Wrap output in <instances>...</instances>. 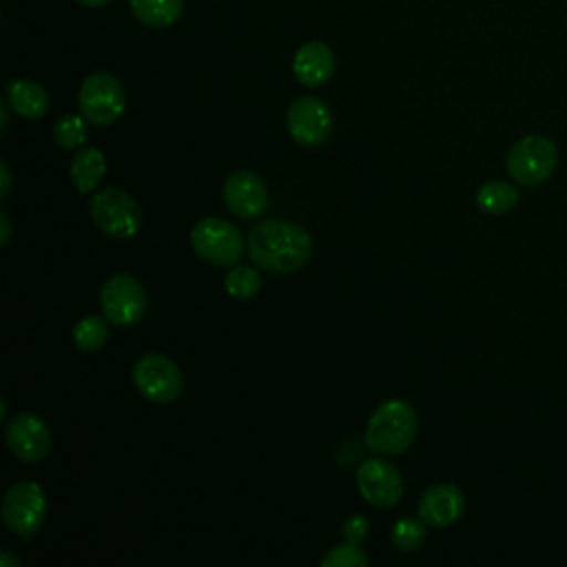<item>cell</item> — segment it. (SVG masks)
Wrapping results in <instances>:
<instances>
[{
	"mask_svg": "<svg viewBox=\"0 0 567 567\" xmlns=\"http://www.w3.org/2000/svg\"><path fill=\"white\" fill-rule=\"evenodd\" d=\"M248 255L255 266L275 275H288L310 259L312 239L295 221L264 219L248 233Z\"/></svg>",
	"mask_w": 567,
	"mask_h": 567,
	"instance_id": "cell-1",
	"label": "cell"
},
{
	"mask_svg": "<svg viewBox=\"0 0 567 567\" xmlns=\"http://www.w3.org/2000/svg\"><path fill=\"white\" fill-rule=\"evenodd\" d=\"M416 412L408 401L392 399L381 403L368 419L363 443L377 454H403L416 436Z\"/></svg>",
	"mask_w": 567,
	"mask_h": 567,
	"instance_id": "cell-2",
	"label": "cell"
},
{
	"mask_svg": "<svg viewBox=\"0 0 567 567\" xmlns=\"http://www.w3.org/2000/svg\"><path fill=\"white\" fill-rule=\"evenodd\" d=\"M2 523L20 538L40 532L47 516V496L35 481H16L7 487L0 505Z\"/></svg>",
	"mask_w": 567,
	"mask_h": 567,
	"instance_id": "cell-3",
	"label": "cell"
},
{
	"mask_svg": "<svg viewBox=\"0 0 567 567\" xmlns=\"http://www.w3.org/2000/svg\"><path fill=\"white\" fill-rule=\"evenodd\" d=\"M507 173L523 186H538L551 177L558 164V148L545 135H525L507 153Z\"/></svg>",
	"mask_w": 567,
	"mask_h": 567,
	"instance_id": "cell-4",
	"label": "cell"
},
{
	"mask_svg": "<svg viewBox=\"0 0 567 567\" xmlns=\"http://www.w3.org/2000/svg\"><path fill=\"white\" fill-rule=\"evenodd\" d=\"M190 246L215 266H235L246 248L237 226L221 217H204L190 228Z\"/></svg>",
	"mask_w": 567,
	"mask_h": 567,
	"instance_id": "cell-5",
	"label": "cell"
},
{
	"mask_svg": "<svg viewBox=\"0 0 567 567\" xmlns=\"http://www.w3.org/2000/svg\"><path fill=\"white\" fill-rule=\"evenodd\" d=\"M91 219L95 226L115 239H128L140 230L142 208L122 188H104L91 197Z\"/></svg>",
	"mask_w": 567,
	"mask_h": 567,
	"instance_id": "cell-6",
	"label": "cell"
},
{
	"mask_svg": "<svg viewBox=\"0 0 567 567\" xmlns=\"http://www.w3.org/2000/svg\"><path fill=\"white\" fill-rule=\"evenodd\" d=\"M126 95L120 80L106 71L89 73L80 86V113L89 124L109 126L124 113Z\"/></svg>",
	"mask_w": 567,
	"mask_h": 567,
	"instance_id": "cell-7",
	"label": "cell"
},
{
	"mask_svg": "<svg viewBox=\"0 0 567 567\" xmlns=\"http://www.w3.org/2000/svg\"><path fill=\"white\" fill-rule=\"evenodd\" d=\"M133 385L137 388V392L159 405L173 403L175 399H179L182 390H184V379H182V370L177 368V363L164 354L157 352H148L144 354L135 365H133Z\"/></svg>",
	"mask_w": 567,
	"mask_h": 567,
	"instance_id": "cell-8",
	"label": "cell"
},
{
	"mask_svg": "<svg viewBox=\"0 0 567 567\" xmlns=\"http://www.w3.org/2000/svg\"><path fill=\"white\" fill-rule=\"evenodd\" d=\"M100 306L109 323L133 326L146 312V292L133 275L117 272L102 284Z\"/></svg>",
	"mask_w": 567,
	"mask_h": 567,
	"instance_id": "cell-9",
	"label": "cell"
},
{
	"mask_svg": "<svg viewBox=\"0 0 567 567\" xmlns=\"http://www.w3.org/2000/svg\"><path fill=\"white\" fill-rule=\"evenodd\" d=\"M286 126L297 144L315 148L326 144L332 133V111L323 100L301 95L288 106Z\"/></svg>",
	"mask_w": 567,
	"mask_h": 567,
	"instance_id": "cell-10",
	"label": "cell"
},
{
	"mask_svg": "<svg viewBox=\"0 0 567 567\" xmlns=\"http://www.w3.org/2000/svg\"><path fill=\"white\" fill-rule=\"evenodd\" d=\"M4 439L11 454L24 463L42 461L53 445L49 425L31 412H20L11 416L4 427Z\"/></svg>",
	"mask_w": 567,
	"mask_h": 567,
	"instance_id": "cell-11",
	"label": "cell"
},
{
	"mask_svg": "<svg viewBox=\"0 0 567 567\" xmlns=\"http://www.w3.org/2000/svg\"><path fill=\"white\" fill-rule=\"evenodd\" d=\"M357 487L372 507H394L403 496V478L399 470L383 458H368L357 467Z\"/></svg>",
	"mask_w": 567,
	"mask_h": 567,
	"instance_id": "cell-12",
	"label": "cell"
},
{
	"mask_svg": "<svg viewBox=\"0 0 567 567\" xmlns=\"http://www.w3.org/2000/svg\"><path fill=\"white\" fill-rule=\"evenodd\" d=\"M221 197L226 208L241 219L259 217L268 206L266 182L252 171H237L228 175Z\"/></svg>",
	"mask_w": 567,
	"mask_h": 567,
	"instance_id": "cell-13",
	"label": "cell"
},
{
	"mask_svg": "<svg viewBox=\"0 0 567 567\" xmlns=\"http://www.w3.org/2000/svg\"><path fill=\"white\" fill-rule=\"evenodd\" d=\"M465 512V496L452 483H436L419 498V518L430 527H450Z\"/></svg>",
	"mask_w": 567,
	"mask_h": 567,
	"instance_id": "cell-14",
	"label": "cell"
},
{
	"mask_svg": "<svg viewBox=\"0 0 567 567\" xmlns=\"http://www.w3.org/2000/svg\"><path fill=\"white\" fill-rule=\"evenodd\" d=\"M334 53L326 42H306L292 58V73L303 86H323L334 73Z\"/></svg>",
	"mask_w": 567,
	"mask_h": 567,
	"instance_id": "cell-15",
	"label": "cell"
},
{
	"mask_svg": "<svg viewBox=\"0 0 567 567\" xmlns=\"http://www.w3.org/2000/svg\"><path fill=\"white\" fill-rule=\"evenodd\" d=\"M4 100L13 113L27 120H38L49 111V93L33 80H11L7 84Z\"/></svg>",
	"mask_w": 567,
	"mask_h": 567,
	"instance_id": "cell-16",
	"label": "cell"
},
{
	"mask_svg": "<svg viewBox=\"0 0 567 567\" xmlns=\"http://www.w3.org/2000/svg\"><path fill=\"white\" fill-rule=\"evenodd\" d=\"M69 173L78 193H91L106 173V157L100 148H93V146L80 148L71 159Z\"/></svg>",
	"mask_w": 567,
	"mask_h": 567,
	"instance_id": "cell-17",
	"label": "cell"
},
{
	"mask_svg": "<svg viewBox=\"0 0 567 567\" xmlns=\"http://www.w3.org/2000/svg\"><path fill=\"white\" fill-rule=\"evenodd\" d=\"M133 16L153 29L171 27L184 11V0H128Z\"/></svg>",
	"mask_w": 567,
	"mask_h": 567,
	"instance_id": "cell-18",
	"label": "cell"
},
{
	"mask_svg": "<svg viewBox=\"0 0 567 567\" xmlns=\"http://www.w3.org/2000/svg\"><path fill=\"white\" fill-rule=\"evenodd\" d=\"M518 202V190L505 179H489L476 193V204L487 215H505Z\"/></svg>",
	"mask_w": 567,
	"mask_h": 567,
	"instance_id": "cell-19",
	"label": "cell"
},
{
	"mask_svg": "<svg viewBox=\"0 0 567 567\" xmlns=\"http://www.w3.org/2000/svg\"><path fill=\"white\" fill-rule=\"evenodd\" d=\"M71 339L75 343V348L80 352H97L102 350V346L109 341V319L106 317H97V315H89L82 317L73 330H71Z\"/></svg>",
	"mask_w": 567,
	"mask_h": 567,
	"instance_id": "cell-20",
	"label": "cell"
},
{
	"mask_svg": "<svg viewBox=\"0 0 567 567\" xmlns=\"http://www.w3.org/2000/svg\"><path fill=\"white\" fill-rule=\"evenodd\" d=\"M261 275L252 266H235L224 279V288L235 299H252L261 290Z\"/></svg>",
	"mask_w": 567,
	"mask_h": 567,
	"instance_id": "cell-21",
	"label": "cell"
},
{
	"mask_svg": "<svg viewBox=\"0 0 567 567\" xmlns=\"http://www.w3.org/2000/svg\"><path fill=\"white\" fill-rule=\"evenodd\" d=\"M53 142L60 148H78L86 142V117L84 115H75V113H66L62 117L55 120L53 124Z\"/></svg>",
	"mask_w": 567,
	"mask_h": 567,
	"instance_id": "cell-22",
	"label": "cell"
},
{
	"mask_svg": "<svg viewBox=\"0 0 567 567\" xmlns=\"http://www.w3.org/2000/svg\"><path fill=\"white\" fill-rule=\"evenodd\" d=\"M425 523L421 518H401L390 532V540L399 551H416L425 543Z\"/></svg>",
	"mask_w": 567,
	"mask_h": 567,
	"instance_id": "cell-23",
	"label": "cell"
},
{
	"mask_svg": "<svg viewBox=\"0 0 567 567\" xmlns=\"http://www.w3.org/2000/svg\"><path fill=\"white\" fill-rule=\"evenodd\" d=\"M368 556L359 545H339L328 549V554L321 558V567H365Z\"/></svg>",
	"mask_w": 567,
	"mask_h": 567,
	"instance_id": "cell-24",
	"label": "cell"
},
{
	"mask_svg": "<svg viewBox=\"0 0 567 567\" xmlns=\"http://www.w3.org/2000/svg\"><path fill=\"white\" fill-rule=\"evenodd\" d=\"M368 532H370V520L361 514H352L346 518L343 523V529H341V536L346 543L350 545H359L368 538Z\"/></svg>",
	"mask_w": 567,
	"mask_h": 567,
	"instance_id": "cell-25",
	"label": "cell"
},
{
	"mask_svg": "<svg viewBox=\"0 0 567 567\" xmlns=\"http://www.w3.org/2000/svg\"><path fill=\"white\" fill-rule=\"evenodd\" d=\"M0 171H2V190H0V199H7L9 186H11V173H9V164H7L4 159L0 162Z\"/></svg>",
	"mask_w": 567,
	"mask_h": 567,
	"instance_id": "cell-26",
	"label": "cell"
},
{
	"mask_svg": "<svg viewBox=\"0 0 567 567\" xmlns=\"http://www.w3.org/2000/svg\"><path fill=\"white\" fill-rule=\"evenodd\" d=\"M0 224H2V237H0V244L7 246L9 244V237H11V224H9V215L7 213H0Z\"/></svg>",
	"mask_w": 567,
	"mask_h": 567,
	"instance_id": "cell-27",
	"label": "cell"
},
{
	"mask_svg": "<svg viewBox=\"0 0 567 567\" xmlns=\"http://www.w3.org/2000/svg\"><path fill=\"white\" fill-rule=\"evenodd\" d=\"M0 565H2V567H20L22 560H20L18 556L9 554V551H2V554H0Z\"/></svg>",
	"mask_w": 567,
	"mask_h": 567,
	"instance_id": "cell-28",
	"label": "cell"
},
{
	"mask_svg": "<svg viewBox=\"0 0 567 567\" xmlns=\"http://www.w3.org/2000/svg\"><path fill=\"white\" fill-rule=\"evenodd\" d=\"M80 4H84V7H102V4H106L109 0H78Z\"/></svg>",
	"mask_w": 567,
	"mask_h": 567,
	"instance_id": "cell-29",
	"label": "cell"
},
{
	"mask_svg": "<svg viewBox=\"0 0 567 567\" xmlns=\"http://www.w3.org/2000/svg\"><path fill=\"white\" fill-rule=\"evenodd\" d=\"M0 113H2V133H7V124H9V120H7V104H2Z\"/></svg>",
	"mask_w": 567,
	"mask_h": 567,
	"instance_id": "cell-30",
	"label": "cell"
}]
</instances>
